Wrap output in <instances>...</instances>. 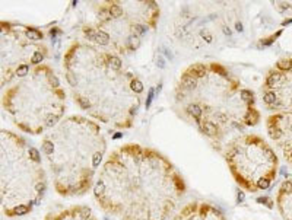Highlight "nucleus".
<instances>
[{
	"instance_id": "f03ea898",
	"label": "nucleus",
	"mask_w": 292,
	"mask_h": 220,
	"mask_svg": "<svg viewBox=\"0 0 292 220\" xmlns=\"http://www.w3.org/2000/svg\"><path fill=\"white\" fill-rule=\"evenodd\" d=\"M185 111L188 112L190 117H193V120H196V123L202 121V118H203V109L200 108V105H197V103H188L187 108H185Z\"/></svg>"
},
{
	"instance_id": "9d476101",
	"label": "nucleus",
	"mask_w": 292,
	"mask_h": 220,
	"mask_svg": "<svg viewBox=\"0 0 292 220\" xmlns=\"http://www.w3.org/2000/svg\"><path fill=\"white\" fill-rule=\"evenodd\" d=\"M282 191L283 192H291L292 191V182L291 181H285L282 184Z\"/></svg>"
},
{
	"instance_id": "1a4fd4ad",
	"label": "nucleus",
	"mask_w": 292,
	"mask_h": 220,
	"mask_svg": "<svg viewBox=\"0 0 292 220\" xmlns=\"http://www.w3.org/2000/svg\"><path fill=\"white\" fill-rule=\"evenodd\" d=\"M83 32H85V35H86V38L89 41H96V29L86 28V29H83Z\"/></svg>"
},
{
	"instance_id": "0eeeda50",
	"label": "nucleus",
	"mask_w": 292,
	"mask_h": 220,
	"mask_svg": "<svg viewBox=\"0 0 292 220\" xmlns=\"http://www.w3.org/2000/svg\"><path fill=\"white\" fill-rule=\"evenodd\" d=\"M26 213H29V207H28V205L19 204V205H16V207L13 208V214H18V216H24V214H26Z\"/></svg>"
},
{
	"instance_id": "423d86ee",
	"label": "nucleus",
	"mask_w": 292,
	"mask_h": 220,
	"mask_svg": "<svg viewBox=\"0 0 292 220\" xmlns=\"http://www.w3.org/2000/svg\"><path fill=\"white\" fill-rule=\"evenodd\" d=\"M291 67H292V61H291V60H279V61H277V69H279V71L291 70Z\"/></svg>"
},
{
	"instance_id": "f8f14e48",
	"label": "nucleus",
	"mask_w": 292,
	"mask_h": 220,
	"mask_svg": "<svg viewBox=\"0 0 292 220\" xmlns=\"http://www.w3.org/2000/svg\"><path fill=\"white\" fill-rule=\"evenodd\" d=\"M243 200H244V192L238 191V201H243Z\"/></svg>"
},
{
	"instance_id": "20e7f679",
	"label": "nucleus",
	"mask_w": 292,
	"mask_h": 220,
	"mask_svg": "<svg viewBox=\"0 0 292 220\" xmlns=\"http://www.w3.org/2000/svg\"><path fill=\"white\" fill-rule=\"evenodd\" d=\"M25 37H26L28 40H31V41H40V40L44 38V37H43V32H40V31H37V29H32V28H26V29H25Z\"/></svg>"
},
{
	"instance_id": "f257e3e1",
	"label": "nucleus",
	"mask_w": 292,
	"mask_h": 220,
	"mask_svg": "<svg viewBox=\"0 0 292 220\" xmlns=\"http://www.w3.org/2000/svg\"><path fill=\"white\" fill-rule=\"evenodd\" d=\"M197 126H199L200 130H202L206 136H209V137H216L218 133H219V126H216V124L212 123V121H200V123H197Z\"/></svg>"
},
{
	"instance_id": "9b49d317",
	"label": "nucleus",
	"mask_w": 292,
	"mask_h": 220,
	"mask_svg": "<svg viewBox=\"0 0 292 220\" xmlns=\"http://www.w3.org/2000/svg\"><path fill=\"white\" fill-rule=\"evenodd\" d=\"M257 201H259V203H260V204H266V205H267V207H272V205H273V204H272V203H270V200H269V198H267V197H260V198H259V200H257Z\"/></svg>"
},
{
	"instance_id": "ddd939ff",
	"label": "nucleus",
	"mask_w": 292,
	"mask_h": 220,
	"mask_svg": "<svg viewBox=\"0 0 292 220\" xmlns=\"http://www.w3.org/2000/svg\"><path fill=\"white\" fill-rule=\"evenodd\" d=\"M237 29H238V31H243V25H241L240 22L237 24Z\"/></svg>"
},
{
	"instance_id": "6e6552de",
	"label": "nucleus",
	"mask_w": 292,
	"mask_h": 220,
	"mask_svg": "<svg viewBox=\"0 0 292 220\" xmlns=\"http://www.w3.org/2000/svg\"><path fill=\"white\" fill-rule=\"evenodd\" d=\"M270 187V178H260L257 181V188L259 189H267Z\"/></svg>"
},
{
	"instance_id": "4468645a",
	"label": "nucleus",
	"mask_w": 292,
	"mask_h": 220,
	"mask_svg": "<svg viewBox=\"0 0 292 220\" xmlns=\"http://www.w3.org/2000/svg\"><path fill=\"white\" fill-rule=\"evenodd\" d=\"M224 31H225V34H228V35H229V34H231V31H229V29H228V28H224Z\"/></svg>"
},
{
	"instance_id": "39448f33",
	"label": "nucleus",
	"mask_w": 292,
	"mask_h": 220,
	"mask_svg": "<svg viewBox=\"0 0 292 220\" xmlns=\"http://www.w3.org/2000/svg\"><path fill=\"white\" fill-rule=\"evenodd\" d=\"M263 101H264V103L267 105V106H273L275 103H276V101H277V96H276V93L275 92H272V90H267L264 95H263Z\"/></svg>"
},
{
	"instance_id": "7ed1b4c3",
	"label": "nucleus",
	"mask_w": 292,
	"mask_h": 220,
	"mask_svg": "<svg viewBox=\"0 0 292 220\" xmlns=\"http://www.w3.org/2000/svg\"><path fill=\"white\" fill-rule=\"evenodd\" d=\"M95 42L100 45H107L110 42V35L102 29H96V41Z\"/></svg>"
}]
</instances>
